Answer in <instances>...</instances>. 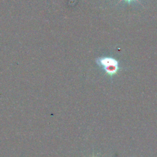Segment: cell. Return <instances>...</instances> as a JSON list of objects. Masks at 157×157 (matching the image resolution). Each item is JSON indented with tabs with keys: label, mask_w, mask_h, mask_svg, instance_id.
<instances>
[{
	"label": "cell",
	"mask_w": 157,
	"mask_h": 157,
	"mask_svg": "<svg viewBox=\"0 0 157 157\" xmlns=\"http://www.w3.org/2000/svg\"><path fill=\"white\" fill-rule=\"evenodd\" d=\"M96 63L103 67L106 74L110 77L117 74L120 70L119 62L112 57H98L96 59Z\"/></svg>",
	"instance_id": "6da1fadb"
},
{
	"label": "cell",
	"mask_w": 157,
	"mask_h": 157,
	"mask_svg": "<svg viewBox=\"0 0 157 157\" xmlns=\"http://www.w3.org/2000/svg\"><path fill=\"white\" fill-rule=\"evenodd\" d=\"M123 1V0H120V1H119V3H120L121 1ZM125 1H126V2H128V3L129 4H130L131 3V1H134V0H125ZM135 1H138V3H139V1H138V0H135Z\"/></svg>",
	"instance_id": "7a4b0ae2"
}]
</instances>
